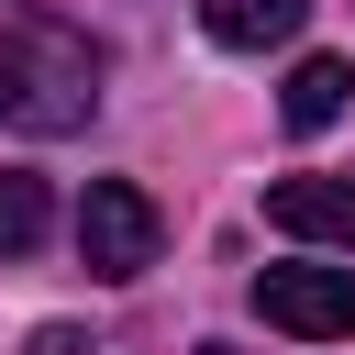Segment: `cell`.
<instances>
[{
  "label": "cell",
  "mask_w": 355,
  "mask_h": 355,
  "mask_svg": "<svg viewBox=\"0 0 355 355\" xmlns=\"http://www.w3.org/2000/svg\"><path fill=\"white\" fill-rule=\"evenodd\" d=\"M44 233H55V189L33 166H0V255H33Z\"/></svg>",
  "instance_id": "7"
},
{
  "label": "cell",
  "mask_w": 355,
  "mask_h": 355,
  "mask_svg": "<svg viewBox=\"0 0 355 355\" xmlns=\"http://www.w3.org/2000/svg\"><path fill=\"white\" fill-rule=\"evenodd\" d=\"M255 311L277 333H300V344H344L355 333V277L344 266H266L255 277Z\"/></svg>",
  "instance_id": "3"
},
{
  "label": "cell",
  "mask_w": 355,
  "mask_h": 355,
  "mask_svg": "<svg viewBox=\"0 0 355 355\" xmlns=\"http://www.w3.org/2000/svg\"><path fill=\"white\" fill-rule=\"evenodd\" d=\"M266 222L300 233V244H355V178H277Z\"/></svg>",
  "instance_id": "4"
},
{
  "label": "cell",
  "mask_w": 355,
  "mask_h": 355,
  "mask_svg": "<svg viewBox=\"0 0 355 355\" xmlns=\"http://www.w3.org/2000/svg\"><path fill=\"white\" fill-rule=\"evenodd\" d=\"M100 122V44L44 0H0V133H89Z\"/></svg>",
  "instance_id": "1"
},
{
  "label": "cell",
  "mask_w": 355,
  "mask_h": 355,
  "mask_svg": "<svg viewBox=\"0 0 355 355\" xmlns=\"http://www.w3.org/2000/svg\"><path fill=\"white\" fill-rule=\"evenodd\" d=\"M344 100H355V67L344 55H300L288 89H277V122L288 133H322V122H344Z\"/></svg>",
  "instance_id": "5"
},
{
  "label": "cell",
  "mask_w": 355,
  "mask_h": 355,
  "mask_svg": "<svg viewBox=\"0 0 355 355\" xmlns=\"http://www.w3.org/2000/svg\"><path fill=\"white\" fill-rule=\"evenodd\" d=\"M22 355H89V333H78V322H33V344H22Z\"/></svg>",
  "instance_id": "8"
},
{
  "label": "cell",
  "mask_w": 355,
  "mask_h": 355,
  "mask_svg": "<svg viewBox=\"0 0 355 355\" xmlns=\"http://www.w3.org/2000/svg\"><path fill=\"white\" fill-rule=\"evenodd\" d=\"M300 22H311V0H200V33L211 44H244V55L255 44H288Z\"/></svg>",
  "instance_id": "6"
},
{
  "label": "cell",
  "mask_w": 355,
  "mask_h": 355,
  "mask_svg": "<svg viewBox=\"0 0 355 355\" xmlns=\"http://www.w3.org/2000/svg\"><path fill=\"white\" fill-rule=\"evenodd\" d=\"M200 355H233V344H200Z\"/></svg>",
  "instance_id": "9"
},
{
  "label": "cell",
  "mask_w": 355,
  "mask_h": 355,
  "mask_svg": "<svg viewBox=\"0 0 355 355\" xmlns=\"http://www.w3.org/2000/svg\"><path fill=\"white\" fill-rule=\"evenodd\" d=\"M155 244H166L155 200H144L133 178H89V200H78V255H89V277H144Z\"/></svg>",
  "instance_id": "2"
}]
</instances>
